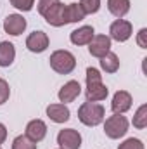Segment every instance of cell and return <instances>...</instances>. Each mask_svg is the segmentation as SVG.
I'll return each instance as SVG.
<instances>
[{"label": "cell", "instance_id": "cell-23", "mask_svg": "<svg viewBox=\"0 0 147 149\" xmlns=\"http://www.w3.org/2000/svg\"><path fill=\"white\" fill-rule=\"evenodd\" d=\"M10 5L16 7L17 10H23V12H28L33 9L35 5V0H10Z\"/></svg>", "mask_w": 147, "mask_h": 149}, {"label": "cell", "instance_id": "cell-14", "mask_svg": "<svg viewBox=\"0 0 147 149\" xmlns=\"http://www.w3.org/2000/svg\"><path fill=\"white\" fill-rule=\"evenodd\" d=\"M47 116L54 123H66L69 120L71 113L66 104H50V106H47Z\"/></svg>", "mask_w": 147, "mask_h": 149}, {"label": "cell", "instance_id": "cell-12", "mask_svg": "<svg viewBox=\"0 0 147 149\" xmlns=\"http://www.w3.org/2000/svg\"><path fill=\"white\" fill-rule=\"evenodd\" d=\"M130 108H132V95H130V92H126V90H118V92L114 94V97H112L111 109L114 113L123 114V113L128 111Z\"/></svg>", "mask_w": 147, "mask_h": 149}, {"label": "cell", "instance_id": "cell-29", "mask_svg": "<svg viewBox=\"0 0 147 149\" xmlns=\"http://www.w3.org/2000/svg\"><path fill=\"white\" fill-rule=\"evenodd\" d=\"M59 149H61V148H59Z\"/></svg>", "mask_w": 147, "mask_h": 149}, {"label": "cell", "instance_id": "cell-16", "mask_svg": "<svg viewBox=\"0 0 147 149\" xmlns=\"http://www.w3.org/2000/svg\"><path fill=\"white\" fill-rule=\"evenodd\" d=\"M16 59V49L10 42H0V66L7 68Z\"/></svg>", "mask_w": 147, "mask_h": 149}, {"label": "cell", "instance_id": "cell-11", "mask_svg": "<svg viewBox=\"0 0 147 149\" xmlns=\"http://www.w3.org/2000/svg\"><path fill=\"white\" fill-rule=\"evenodd\" d=\"M80 94H81L80 81L71 80V81H68V83H64V85L61 87V90H59L57 95H59V101H61L62 104H68V102H73Z\"/></svg>", "mask_w": 147, "mask_h": 149}, {"label": "cell", "instance_id": "cell-8", "mask_svg": "<svg viewBox=\"0 0 147 149\" xmlns=\"http://www.w3.org/2000/svg\"><path fill=\"white\" fill-rule=\"evenodd\" d=\"M45 21L50 24V26H55V28H61L66 24V17H64V5L61 0H57L45 14H43Z\"/></svg>", "mask_w": 147, "mask_h": 149}, {"label": "cell", "instance_id": "cell-3", "mask_svg": "<svg viewBox=\"0 0 147 149\" xmlns=\"http://www.w3.org/2000/svg\"><path fill=\"white\" fill-rule=\"evenodd\" d=\"M50 68L59 74H69L76 68V57L69 50H55L50 56Z\"/></svg>", "mask_w": 147, "mask_h": 149}, {"label": "cell", "instance_id": "cell-10", "mask_svg": "<svg viewBox=\"0 0 147 149\" xmlns=\"http://www.w3.org/2000/svg\"><path fill=\"white\" fill-rule=\"evenodd\" d=\"M26 47H28L30 52H35V54H40V52L47 50V47H49V37H47V33H43V31H33V33H30L28 38H26Z\"/></svg>", "mask_w": 147, "mask_h": 149}, {"label": "cell", "instance_id": "cell-22", "mask_svg": "<svg viewBox=\"0 0 147 149\" xmlns=\"http://www.w3.org/2000/svg\"><path fill=\"white\" fill-rule=\"evenodd\" d=\"M80 7L85 14H95L101 9V0H80Z\"/></svg>", "mask_w": 147, "mask_h": 149}, {"label": "cell", "instance_id": "cell-21", "mask_svg": "<svg viewBox=\"0 0 147 149\" xmlns=\"http://www.w3.org/2000/svg\"><path fill=\"white\" fill-rule=\"evenodd\" d=\"M12 149H37V142L30 141L26 135H17L12 141Z\"/></svg>", "mask_w": 147, "mask_h": 149}, {"label": "cell", "instance_id": "cell-28", "mask_svg": "<svg viewBox=\"0 0 147 149\" xmlns=\"http://www.w3.org/2000/svg\"><path fill=\"white\" fill-rule=\"evenodd\" d=\"M5 139H7V128L3 123H0V144H3Z\"/></svg>", "mask_w": 147, "mask_h": 149}, {"label": "cell", "instance_id": "cell-24", "mask_svg": "<svg viewBox=\"0 0 147 149\" xmlns=\"http://www.w3.org/2000/svg\"><path fill=\"white\" fill-rule=\"evenodd\" d=\"M118 149H144V144H142L140 139H133V137H130V139H126L123 144H119V148Z\"/></svg>", "mask_w": 147, "mask_h": 149}, {"label": "cell", "instance_id": "cell-18", "mask_svg": "<svg viewBox=\"0 0 147 149\" xmlns=\"http://www.w3.org/2000/svg\"><path fill=\"white\" fill-rule=\"evenodd\" d=\"M85 12L83 9L80 7V3H69V5H64V17H66V24L69 23H78L81 19H85Z\"/></svg>", "mask_w": 147, "mask_h": 149}, {"label": "cell", "instance_id": "cell-26", "mask_svg": "<svg viewBox=\"0 0 147 149\" xmlns=\"http://www.w3.org/2000/svg\"><path fill=\"white\" fill-rule=\"evenodd\" d=\"M55 2H57V0H38V5H37V7H38V12L43 16V14H45V12L52 7Z\"/></svg>", "mask_w": 147, "mask_h": 149}, {"label": "cell", "instance_id": "cell-25", "mask_svg": "<svg viewBox=\"0 0 147 149\" xmlns=\"http://www.w3.org/2000/svg\"><path fill=\"white\" fill-rule=\"evenodd\" d=\"M9 95H10V88H9V83H7L5 80H2V78H0V106H2L3 102H7Z\"/></svg>", "mask_w": 147, "mask_h": 149}, {"label": "cell", "instance_id": "cell-20", "mask_svg": "<svg viewBox=\"0 0 147 149\" xmlns=\"http://www.w3.org/2000/svg\"><path fill=\"white\" fill-rule=\"evenodd\" d=\"M133 127L139 128V130H142V128L147 127V106L146 104H142V106L137 109L135 116H133Z\"/></svg>", "mask_w": 147, "mask_h": 149}, {"label": "cell", "instance_id": "cell-2", "mask_svg": "<svg viewBox=\"0 0 147 149\" xmlns=\"http://www.w3.org/2000/svg\"><path fill=\"white\" fill-rule=\"evenodd\" d=\"M106 118V109L99 102H83L78 108V120L87 125V127H97L104 121Z\"/></svg>", "mask_w": 147, "mask_h": 149}, {"label": "cell", "instance_id": "cell-27", "mask_svg": "<svg viewBox=\"0 0 147 149\" xmlns=\"http://www.w3.org/2000/svg\"><path fill=\"white\" fill-rule=\"evenodd\" d=\"M146 35H147V30H146V28H142V30L139 31V37H137V43H139V45H140L142 49H146V47H147Z\"/></svg>", "mask_w": 147, "mask_h": 149}, {"label": "cell", "instance_id": "cell-17", "mask_svg": "<svg viewBox=\"0 0 147 149\" xmlns=\"http://www.w3.org/2000/svg\"><path fill=\"white\" fill-rule=\"evenodd\" d=\"M107 9L114 17L121 19L130 10V0H107Z\"/></svg>", "mask_w": 147, "mask_h": 149}, {"label": "cell", "instance_id": "cell-19", "mask_svg": "<svg viewBox=\"0 0 147 149\" xmlns=\"http://www.w3.org/2000/svg\"><path fill=\"white\" fill-rule=\"evenodd\" d=\"M101 68L106 73H116L119 70V59H118V56L109 50L104 57H101Z\"/></svg>", "mask_w": 147, "mask_h": 149}, {"label": "cell", "instance_id": "cell-9", "mask_svg": "<svg viewBox=\"0 0 147 149\" xmlns=\"http://www.w3.org/2000/svg\"><path fill=\"white\" fill-rule=\"evenodd\" d=\"M3 30H5V33L17 37L26 30V19L21 14H9L3 19Z\"/></svg>", "mask_w": 147, "mask_h": 149}, {"label": "cell", "instance_id": "cell-7", "mask_svg": "<svg viewBox=\"0 0 147 149\" xmlns=\"http://www.w3.org/2000/svg\"><path fill=\"white\" fill-rule=\"evenodd\" d=\"M111 50V38L107 35H94V38L88 43V52L94 57H104Z\"/></svg>", "mask_w": 147, "mask_h": 149}, {"label": "cell", "instance_id": "cell-13", "mask_svg": "<svg viewBox=\"0 0 147 149\" xmlns=\"http://www.w3.org/2000/svg\"><path fill=\"white\" fill-rule=\"evenodd\" d=\"M24 135L30 141H33V142L43 141L45 135H47V125H45V121H42V120H31L26 125V134Z\"/></svg>", "mask_w": 147, "mask_h": 149}, {"label": "cell", "instance_id": "cell-5", "mask_svg": "<svg viewBox=\"0 0 147 149\" xmlns=\"http://www.w3.org/2000/svg\"><path fill=\"white\" fill-rule=\"evenodd\" d=\"M57 144L61 149H80L81 135L74 128H64L57 134Z\"/></svg>", "mask_w": 147, "mask_h": 149}, {"label": "cell", "instance_id": "cell-6", "mask_svg": "<svg viewBox=\"0 0 147 149\" xmlns=\"http://www.w3.org/2000/svg\"><path fill=\"white\" fill-rule=\"evenodd\" d=\"M111 33V40H116V42H126L128 38L132 37L133 33V28H132V23L125 21V19H116L109 28Z\"/></svg>", "mask_w": 147, "mask_h": 149}, {"label": "cell", "instance_id": "cell-4", "mask_svg": "<svg viewBox=\"0 0 147 149\" xmlns=\"http://www.w3.org/2000/svg\"><path fill=\"white\" fill-rule=\"evenodd\" d=\"M104 132L109 139H119L123 137L126 132H128V120L119 114V113H114L112 116H109L104 123Z\"/></svg>", "mask_w": 147, "mask_h": 149}, {"label": "cell", "instance_id": "cell-1", "mask_svg": "<svg viewBox=\"0 0 147 149\" xmlns=\"http://www.w3.org/2000/svg\"><path fill=\"white\" fill-rule=\"evenodd\" d=\"M109 90L102 83V74L95 68H87V101L99 102L107 97Z\"/></svg>", "mask_w": 147, "mask_h": 149}, {"label": "cell", "instance_id": "cell-15", "mask_svg": "<svg viewBox=\"0 0 147 149\" xmlns=\"http://www.w3.org/2000/svg\"><path fill=\"white\" fill-rule=\"evenodd\" d=\"M94 35H95V31H94L92 26H81V28L71 31L69 40H71V43H74V45H88L90 40L94 38Z\"/></svg>", "mask_w": 147, "mask_h": 149}]
</instances>
